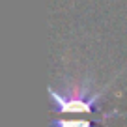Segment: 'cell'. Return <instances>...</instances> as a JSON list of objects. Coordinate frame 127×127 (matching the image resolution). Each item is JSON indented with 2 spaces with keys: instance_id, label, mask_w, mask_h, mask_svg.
I'll list each match as a JSON object with an SVG mask.
<instances>
[{
  "instance_id": "cell-1",
  "label": "cell",
  "mask_w": 127,
  "mask_h": 127,
  "mask_svg": "<svg viewBox=\"0 0 127 127\" xmlns=\"http://www.w3.org/2000/svg\"><path fill=\"white\" fill-rule=\"evenodd\" d=\"M52 127H92V123L86 120H58L52 123Z\"/></svg>"
}]
</instances>
